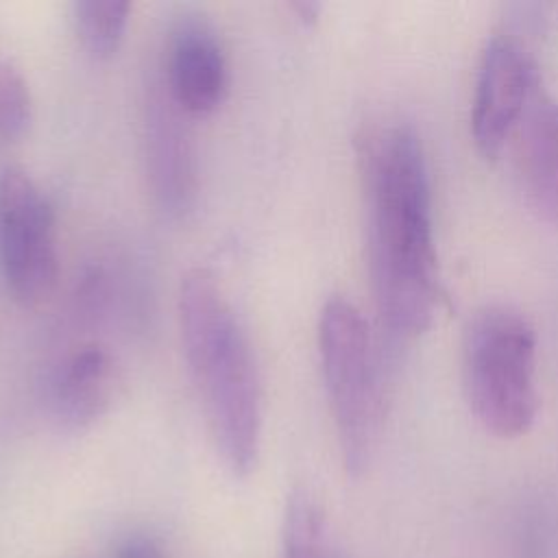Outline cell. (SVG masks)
Listing matches in <instances>:
<instances>
[{
  "label": "cell",
  "mask_w": 558,
  "mask_h": 558,
  "mask_svg": "<svg viewBox=\"0 0 558 558\" xmlns=\"http://www.w3.org/2000/svg\"><path fill=\"white\" fill-rule=\"evenodd\" d=\"M33 96L24 74L0 59V148L17 142L31 126Z\"/></svg>",
  "instance_id": "13"
},
{
  "label": "cell",
  "mask_w": 558,
  "mask_h": 558,
  "mask_svg": "<svg viewBox=\"0 0 558 558\" xmlns=\"http://www.w3.org/2000/svg\"><path fill=\"white\" fill-rule=\"evenodd\" d=\"M316 344L342 466L360 477L375 458L384 425L377 342L360 307L331 294L318 312Z\"/></svg>",
  "instance_id": "3"
},
{
  "label": "cell",
  "mask_w": 558,
  "mask_h": 558,
  "mask_svg": "<svg viewBox=\"0 0 558 558\" xmlns=\"http://www.w3.org/2000/svg\"><path fill=\"white\" fill-rule=\"evenodd\" d=\"M131 15L126 0H76L70 20L81 48L94 59H109L118 52Z\"/></svg>",
  "instance_id": "11"
},
{
  "label": "cell",
  "mask_w": 558,
  "mask_h": 558,
  "mask_svg": "<svg viewBox=\"0 0 558 558\" xmlns=\"http://www.w3.org/2000/svg\"><path fill=\"white\" fill-rule=\"evenodd\" d=\"M538 89L530 52L510 35H493L480 54L471 135L484 157H497L510 133L523 120Z\"/></svg>",
  "instance_id": "7"
},
{
  "label": "cell",
  "mask_w": 558,
  "mask_h": 558,
  "mask_svg": "<svg viewBox=\"0 0 558 558\" xmlns=\"http://www.w3.org/2000/svg\"><path fill=\"white\" fill-rule=\"evenodd\" d=\"M331 558H338V556H336V554H333V556H331Z\"/></svg>",
  "instance_id": "16"
},
{
  "label": "cell",
  "mask_w": 558,
  "mask_h": 558,
  "mask_svg": "<svg viewBox=\"0 0 558 558\" xmlns=\"http://www.w3.org/2000/svg\"><path fill=\"white\" fill-rule=\"evenodd\" d=\"M325 512L307 488H294L283 508L281 558H331Z\"/></svg>",
  "instance_id": "12"
},
{
  "label": "cell",
  "mask_w": 558,
  "mask_h": 558,
  "mask_svg": "<svg viewBox=\"0 0 558 558\" xmlns=\"http://www.w3.org/2000/svg\"><path fill=\"white\" fill-rule=\"evenodd\" d=\"M366 257L381 323L401 336L425 331L442 301L432 225L429 168L410 124L373 131L362 146Z\"/></svg>",
  "instance_id": "1"
},
{
  "label": "cell",
  "mask_w": 558,
  "mask_h": 558,
  "mask_svg": "<svg viewBox=\"0 0 558 558\" xmlns=\"http://www.w3.org/2000/svg\"><path fill=\"white\" fill-rule=\"evenodd\" d=\"M109 558H166V554L153 536L131 534L113 547Z\"/></svg>",
  "instance_id": "14"
},
{
  "label": "cell",
  "mask_w": 558,
  "mask_h": 558,
  "mask_svg": "<svg viewBox=\"0 0 558 558\" xmlns=\"http://www.w3.org/2000/svg\"><path fill=\"white\" fill-rule=\"evenodd\" d=\"M521 124L519 174L532 205L558 225V100L534 94Z\"/></svg>",
  "instance_id": "10"
},
{
  "label": "cell",
  "mask_w": 558,
  "mask_h": 558,
  "mask_svg": "<svg viewBox=\"0 0 558 558\" xmlns=\"http://www.w3.org/2000/svg\"><path fill=\"white\" fill-rule=\"evenodd\" d=\"M0 277L24 307L46 301L59 277L54 207L17 163L0 166Z\"/></svg>",
  "instance_id": "5"
},
{
  "label": "cell",
  "mask_w": 558,
  "mask_h": 558,
  "mask_svg": "<svg viewBox=\"0 0 558 558\" xmlns=\"http://www.w3.org/2000/svg\"><path fill=\"white\" fill-rule=\"evenodd\" d=\"M122 386L116 353L102 342L70 349L50 371L46 405L50 418L65 432H83L113 405Z\"/></svg>",
  "instance_id": "9"
},
{
  "label": "cell",
  "mask_w": 558,
  "mask_h": 558,
  "mask_svg": "<svg viewBox=\"0 0 558 558\" xmlns=\"http://www.w3.org/2000/svg\"><path fill=\"white\" fill-rule=\"evenodd\" d=\"M157 72L174 102L192 118L214 113L229 92L225 46L207 17L181 11L168 26Z\"/></svg>",
  "instance_id": "8"
},
{
  "label": "cell",
  "mask_w": 558,
  "mask_h": 558,
  "mask_svg": "<svg viewBox=\"0 0 558 558\" xmlns=\"http://www.w3.org/2000/svg\"><path fill=\"white\" fill-rule=\"evenodd\" d=\"M177 314L211 445L233 477H248L262 453L264 403L246 329L216 275L203 266L181 277Z\"/></svg>",
  "instance_id": "2"
},
{
  "label": "cell",
  "mask_w": 558,
  "mask_h": 558,
  "mask_svg": "<svg viewBox=\"0 0 558 558\" xmlns=\"http://www.w3.org/2000/svg\"><path fill=\"white\" fill-rule=\"evenodd\" d=\"M462 373L475 418L501 438L525 434L538 410L536 329L517 307L493 303L471 318Z\"/></svg>",
  "instance_id": "4"
},
{
  "label": "cell",
  "mask_w": 558,
  "mask_h": 558,
  "mask_svg": "<svg viewBox=\"0 0 558 558\" xmlns=\"http://www.w3.org/2000/svg\"><path fill=\"white\" fill-rule=\"evenodd\" d=\"M192 120L174 102L155 68L142 105L144 170L157 209L170 220L187 218L198 198V150Z\"/></svg>",
  "instance_id": "6"
},
{
  "label": "cell",
  "mask_w": 558,
  "mask_h": 558,
  "mask_svg": "<svg viewBox=\"0 0 558 558\" xmlns=\"http://www.w3.org/2000/svg\"><path fill=\"white\" fill-rule=\"evenodd\" d=\"M292 9L299 13V17L303 22H316L318 20V13H320V2H314V0H299L292 4Z\"/></svg>",
  "instance_id": "15"
}]
</instances>
